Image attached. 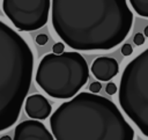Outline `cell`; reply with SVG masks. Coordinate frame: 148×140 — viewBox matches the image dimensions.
I'll use <instances>...</instances> for the list:
<instances>
[{"instance_id":"obj_1","label":"cell","mask_w":148,"mask_h":140,"mask_svg":"<svg viewBox=\"0 0 148 140\" xmlns=\"http://www.w3.org/2000/svg\"><path fill=\"white\" fill-rule=\"evenodd\" d=\"M51 16L57 35L77 51L113 49L133 23L126 0H52Z\"/></svg>"},{"instance_id":"obj_2","label":"cell","mask_w":148,"mask_h":140,"mask_svg":"<svg viewBox=\"0 0 148 140\" xmlns=\"http://www.w3.org/2000/svg\"><path fill=\"white\" fill-rule=\"evenodd\" d=\"M56 140H134V131L117 105L97 94L79 93L50 118Z\"/></svg>"},{"instance_id":"obj_3","label":"cell","mask_w":148,"mask_h":140,"mask_svg":"<svg viewBox=\"0 0 148 140\" xmlns=\"http://www.w3.org/2000/svg\"><path fill=\"white\" fill-rule=\"evenodd\" d=\"M32 71L30 46L0 20V132L17 120L31 84Z\"/></svg>"},{"instance_id":"obj_4","label":"cell","mask_w":148,"mask_h":140,"mask_svg":"<svg viewBox=\"0 0 148 140\" xmlns=\"http://www.w3.org/2000/svg\"><path fill=\"white\" fill-rule=\"evenodd\" d=\"M89 78L86 59L79 52L49 53L40 60L35 80L49 96L67 100L76 96Z\"/></svg>"},{"instance_id":"obj_5","label":"cell","mask_w":148,"mask_h":140,"mask_svg":"<svg viewBox=\"0 0 148 140\" xmlns=\"http://www.w3.org/2000/svg\"><path fill=\"white\" fill-rule=\"evenodd\" d=\"M118 100L127 117L148 137V49L126 65L120 78Z\"/></svg>"},{"instance_id":"obj_6","label":"cell","mask_w":148,"mask_h":140,"mask_svg":"<svg viewBox=\"0 0 148 140\" xmlns=\"http://www.w3.org/2000/svg\"><path fill=\"white\" fill-rule=\"evenodd\" d=\"M51 0H2V10L16 29L34 31L46 24Z\"/></svg>"},{"instance_id":"obj_7","label":"cell","mask_w":148,"mask_h":140,"mask_svg":"<svg viewBox=\"0 0 148 140\" xmlns=\"http://www.w3.org/2000/svg\"><path fill=\"white\" fill-rule=\"evenodd\" d=\"M14 140H53V135L44 124L31 119L24 120L15 127Z\"/></svg>"},{"instance_id":"obj_8","label":"cell","mask_w":148,"mask_h":140,"mask_svg":"<svg viewBox=\"0 0 148 140\" xmlns=\"http://www.w3.org/2000/svg\"><path fill=\"white\" fill-rule=\"evenodd\" d=\"M25 113L32 119H45L51 115L52 106L40 94H34L25 98Z\"/></svg>"},{"instance_id":"obj_9","label":"cell","mask_w":148,"mask_h":140,"mask_svg":"<svg viewBox=\"0 0 148 140\" xmlns=\"http://www.w3.org/2000/svg\"><path fill=\"white\" fill-rule=\"evenodd\" d=\"M91 72L98 81H110L119 72V65L116 59L110 57H98L91 65Z\"/></svg>"},{"instance_id":"obj_10","label":"cell","mask_w":148,"mask_h":140,"mask_svg":"<svg viewBox=\"0 0 148 140\" xmlns=\"http://www.w3.org/2000/svg\"><path fill=\"white\" fill-rule=\"evenodd\" d=\"M130 3L138 15L148 19V0H130Z\"/></svg>"},{"instance_id":"obj_11","label":"cell","mask_w":148,"mask_h":140,"mask_svg":"<svg viewBox=\"0 0 148 140\" xmlns=\"http://www.w3.org/2000/svg\"><path fill=\"white\" fill-rule=\"evenodd\" d=\"M133 42H134V44H135V45H138V46L142 45V44L145 43V35H143V34H141V32L135 34V35H134V37H133Z\"/></svg>"},{"instance_id":"obj_12","label":"cell","mask_w":148,"mask_h":140,"mask_svg":"<svg viewBox=\"0 0 148 140\" xmlns=\"http://www.w3.org/2000/svg\"><path fill=\"white\" fill-rule=\"evenodd\" d=\"M101 89H102V84H101L99 81H94V82H91L90 86H89V90H90L92 94H97Z\"/></svg>"},{"instance_id":"obj_13","label":"cell","mask_w":148,"mask_h":140,"mask_svg":"<svg viewBox=\"0 0 148 140\" xmlns=\"http://www.w3.org/2000/svg\"><path fill=\"white\" fill-rule=\"evenodd\" d=\"M64 50H65V45L62 43H56L53 46H52V51L54 54H61L64 53Z\"/></svg>"},{"instance_id":"obj_14","label":"cell","mask_w":148,"mask_h":140,"mask_svg":"<svg viewBox=\"0 0 148 140\" xmlns=\"http://www.w3.org/2000/svg\"><path fill=\"white\" fill-rule=\"evenodd\" d=\"M117 90H118V89H117L116 83H113V82H108V83H106V87H105L106 94H109V95H114Z\"/></svg>"},{"instance_id":"obj_15","label":"cell","mask_w":148,"mask_h":140,"mask_svg":"<svg viewBox=\"0 0 148 140\" xmlns=\"http://www.w3.org/2000/svg\"><path fill=\"white\" fill-rule=\"evenodd\" d=\"M47 40H49V38L45 34H39L36 36V43L38 45H45L47 43Z\"/></svg>"},{"instance_id":"obj_16","label":"cell","mask_w":148,"mask_h":140,"mask_svg":"<svg viewBox=\"0 0 148 140\" xmlns=\"http://www.w3.org/2000/svg\"><path fill=\"white\" fill-rule=\"evenodd\" d=\"M132 52H133V47H132V45L131 44H124L123 46H121V53L124 54V56H131L132 54Z\"/></svg>"},{"instance_id":"obj_17","label":"cell","mask_w":148,"mask_h":140,"mask_svg":"<svg viewBox=\"0 0 148 140\" xmlns=\"http://www.w3.org/2000/svg\"><path fill=\"white\" fill-rule=\"evenodd\" d=\"M0 140H12V138L9 135H3V137L0 138Z\"/></svg>"},{"instance_id":"obj_18","label":"cell","mask_w":148,"mask_h":140,"mask_svg":"<svg viewBox=\"0 0 148 140\" xmlns=\"http://www.w3.org/2000/svg\"><path fill=\"white\" fill-rule=\"evenodd\" d=\"M143 35H145L146 37H148V25L145 28V30H143Z\"/></svg>"}]
</instances>
